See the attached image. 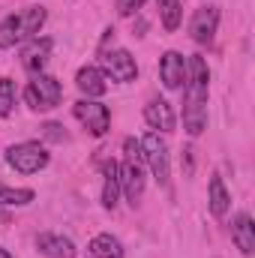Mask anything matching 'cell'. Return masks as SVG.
I'll use <instances>...</instances> for the list:
<instances>
[{"mask_svg": "<svg viewBox=\"0 0 255 258\" xmlns=\"http://www.w3.org/2000/svg\"><path fill=\"white\" fill-rule=\"evenodd\" d=\"M207 81H210V69L204 63V57L192 54L186 90H183V126L192 138L207 129Z\"/></svg>", "mask_w": 255, "mask_h": 258, "instance_id": "obj_1", "label": "cell"}, {"mask_svg": "<svg viewBox=\"0 0 255 258\" xmlns=\"http://www.w3.org/2000/svg\"><path fill=\"white\" fill-rule=\"evenodd\" d=\"M24 99H27V105H30L33 111L57 108V105H60V99H63V84H60L57 78H51V75L39 72V75H33L30 87L24 90Z\"/></svg>", "mask_w": 255, "mask_h": 258, "instance_id": "obj_2", "label": "cell"}, {"mask_svg": "<svg viewBox=\"0 0 255 258\" xmlns=\"http://www.w3.org/2000/svg\"><path fill=\"white\" fill-rule=\"evenodd\" d=\"M6 162L21 174H36L48 165V150L39 141H21L6 150Z\"/></svg>", "mask_w": 255, "mask_h": 258, "instance_id": "obj_3", "label": "cell"}, {"mask_svg": "<svg viewBox=\"0 0 255 258\" xmlns=\"http://www.w3.org/2000/svg\"><path fill=\"white\" fill-rule=\"evenodd\" d=\"M141 153H144V162L150 165V171H153V177L162 183V186H168V147H165V141L159 138V132H147L144 138H141Z\"/></svg>", "mask_w": 255, "mask_h": 258, "instance_id": "obj_4", "label": "cell"}, {"mask_svg": "<svg viewBox=\"0 0 255 258\" xmlns=\"http://www.w3.org/2000/svg\"><path fill=\"white\" fill-rule=\"evenodd\" d=\"M75 117L87 126L90 135H105L108 126H111V111H108V105H102V102H96V99H81V102H75Z\"/></svg>", "mask_w": 255, "mask_h": 258, "instance_id": "obj_5", "label": "cell"}, {"mask_svg": "<svg viewBox=\"0 0 255 258\" xmlns=\"http://www.w3.org/2000/svg\"><path fill=\"white\" fill-rule=\"evenodd\" d=\"M102 69H105L102 75H108V78H114L120 84H129V81L138 78V63H135V57L129 54L126 48L102 51Z\"/></svg>", "mask_w": 255, "mask_h": 258, "instance_id": "obj_6", "label": "cell"}, {"mask_svg": "<svg viewBox=\"0 0 255 258\" xmlns=\"http://www.w3.org/2000/svg\"><path fill=\"white\" fill-rule=\"evenodd\" d=\"M216 27H219V9H216V6H198V9L192 12L189 36L198 42V45H207V42H213V36H216Z\"/></svg>", "mask_w": 255, "mask_h": 258, "instance_id": "obj_7", "label": "cell"}, {"mask_svg": "<svg viewBox=\"0 0 255 258\" xmlns=\"http://www.w3.org/2000/svg\"><path fill=\"white\" fill-rule=\"evenodd\" d=\"M186 75H189V69H186V60H183L180 51H165L162 54V60H159V78H162L165 90H180L186 84Z\"/></svg>", "mask_w": 255, "mask_h": 258, "instance_id": "obj_8", "label": "cell"}, {"mask_svg": "<svg viewBox=\"0 0 255 258\" xmlns=\"http://www.w3.org/2000/svg\"><path fill=\"white\" fill-rule=\"evenodd\" d=\"M117 180H120V189L126 195V201L135 207L141 201V195H144V168L138 162L126 159L123 165H117Z\"/></svg>", "mask_w": 255, "mask_h": 258, "instance_id": "obj_9", "label": "cell"}, {"mask_svg": "<svg viewBox=\"0 0 255 258\" xmlns=\"http://www.w3.org/2000/svg\"><path fill=\"white\" fill-rule=\"evenodd\" d=\"M144 120L153 129H159V132H174V126H177V117H174L171 102L168 99H159V96L144 105Z\"/></svg>", "mask_w": 255, "mask_h": 258, "instance_id": "obj_10", "label": "cell"}, {"mask_svg": "<svg viewBox=\"0 0 255 258\" xmlns=\"http://www.w3.org/2000/svg\"><path fill=\"white\" fill-rule=\"evenodd\" d=\"M231 240H234V246H237L243 255H252L255 252V225H252V216H249V213H237V216H234Z\"/></svg>", "mask_w": 255, "mask_h": 258, "instance_id": "obj_11", "label": "cell"}, {"mask_svg": "<svg viewBox=\"0 0 255 258\" xmlns=\"http://www.w3.org/2000/svg\"><path fill=\"white\" fill-rule=\"evenodd\" d=\"M48 51H51V39H39V36H33L30 45L21 51V63H24V69L33 72V75H39L42 66L48 63Z\"/></svg>", "mask_w": 255, "mask_h": 258, "instance_id": "obj_12", "label": "cell"}, {"mask_svg": "<svg viewBox=\"0 0 255 258\" xmlns=\"http://www.w3.org/2000/svg\"><path fill=\"white\" fill-rule=\"evenodd\" d=\"M36 249L42 252V255L48 258H75V243L63 237V234H39L36 237Z\"/></svg>", "mask_w": 255, "mask_h": 258, "instance_id": "obj_13", "label": "cell"}, {"mask_svg": "<svg viewBox=\"0 0 255 258\" xmlns=\"http://www.w3.org/2000/svg\"><path fill=\"white\" fill-rule=\"evenodd\" d=\"M75 84H78L81 93H87V99H96V96H102V93L108 90L105 75H102V69H96V66H81L78 75H75Z\"/></svg>", "mask_w": 255, "mask_h": 258, "instance_id": "obj_14", "label": "cell"}, {"mask_svg": "<svg viewBox=\"0 0 255 258\" xmlns=\"http://www.w3.org/2000/svg\"><path fill=\"white\" fill-rule=\"evenodd\" d=\"M102 174H105V183H102V207L105 210H114L117 207V195H120V180H117V162H102Z\"/></svg>", "mask_w": 255, "mask_h": 258, "instance_id": "obj_15", "label": "cell"}, {"mask_svg": "<svg viewBox=\"0 0 255 258\" xmlns=\"http://www.w3.org/2000/svg\"><path fill=\"white\" fill-rule=\"evenodd\" d=\"M87 249H90L93 258H123V246L114 234H96L87 243Z\"/></svg>", "mask_w": 255, "mask_h": 258, "instance_id": "obj_16", "label": "cell"}, {"mask_svg": "<svg viewBox=\"0 0 255 258\" xmlns=\"http://www.w3.org/2000/svg\"><path fill=\"white\" fill-rule=\"evenodd\" d=\"M210 213L213 216H225L228 213V204H231V195L225 189V183H222V177L219 174H213L210 177Z\"/></svg>", "mask_w": 255, "mask_h": 258, "instance_id": "obj_17", "label": "cell"}, {"mask_svg": "<svg viewBox=\"0 0 255 258\" xmlns=\"http://www.w3.org/2000/svg\"><path fill=\"white\" fill-rule=\"evenodd\" d=\"M18 21H21V36H24V39H33V36L39 33V27L45 24V9H42V6L27 9L24 15H18Z\"/></svg>", "mask_w": 255, "mask_h": 258, "instance_id": "obj_18", "label": "cell"}, {"mask_svg": "<svg viewBox=\"0 0 255 258\" xmlns=\"http://www.w3.org/2000/svg\"><path fill=\"white\" fill-rule=\"evenodd\" d=\"M24 36H21V21H18V15H9V18H3L0 21V48H12V45H18Z\"/></svg>", "mask_w": 255, "mask_h": 258, "instance_id": "obj_19", "label": "cell"}, {"mask_svg": "<svg viewBox=\"0 0 255 258\" xmlns=\"http://www.w3.org/2000/svg\"><path fill=\"white\" fill-rule=\"evenodd\" d=\"M36 198L33 189H12V186H3L0 183V207H24Z\"/></svg>", "mask_w": 255, "mask_h": 258, "instance_id": "obj_20", "label": "cell"}, {"mask_svg": "<svg viewBox=\"0 0 255 258\" xmlns=\"http://www.w3.org/2000/svg\"><path fill=\"white\" fill-rule=\"evenodd\" d=\"M15 108V81L0 78V117H9Z\"/></svg>", "mask_w": 255, "mask_h": 258, "instance_id": "obj_21", "label": "cell"}, {"mask_svg": "<svg viewBox=\"0 0 255 258\" xmlns=\"http://www.w3.org/2000/svg\"><path fill=\"white\" fill-rule=\"evenodd\" d=\"M123 150H126V159L129 162H144V153H141V141H135V138H126L123 141Z\"/></svg>", "mask_w": 255, "mask_h": 258, "instance_id": "obj_22", "label": "cell"}, {"mask_svg": "<svg viewBox=\"0 0 255 258\" xmlns=\"http://www.w3.org/2000/svg\"><path fill=\"white\" fill-rule=\"evenodd\" d=\"M42 135L48 138V141H66V129L60 123H45L42 126Z\"/></svg>", "mask_w": 255, "mask_h": 258, "instance_id": "obj_23", "label": "cell"}, {"mask_svg": "<svg viewBox=\"0 0 255 258\" xmlns=\"http://www.w3.org/2000/svg\"><path fill=\"white\" fill-rule=\"evenodd\" d=\"M144 3H147V0H117V12H120V15H132V12H138Z\"/></svg>", "mask_w": 255, "mask_h": 258, "instance_id": "obj_24", "label": "cell"}, {"mask_svg": "<svg viewBox=\"0 0 255 258\" xmlns=\"http://www.w3.org/2000/svg\"><path fill=\"white\" fill-rule=\"evenodd\" d=\"M156 3H159V12H165V9H168V6H174L177 0H156Z\"/></svg>", "mask_w": 255, "mask_h": 258, "instance_id": "obj_25", "label": "cell"}, {"mask_svg": "<svg viewBox=\"0 0 255 258\" xmlns=\"http://www.w3.org/2000/svg\"><path fill=\"white\" fill-rule=\"evenodd\" d=\"M0 258H12V252L9 249H0Z\"/></svg>", "mask_w": 255, "mask_h": 258, "instance_id": "obj_26", "label": "cell"}]
</instances>
